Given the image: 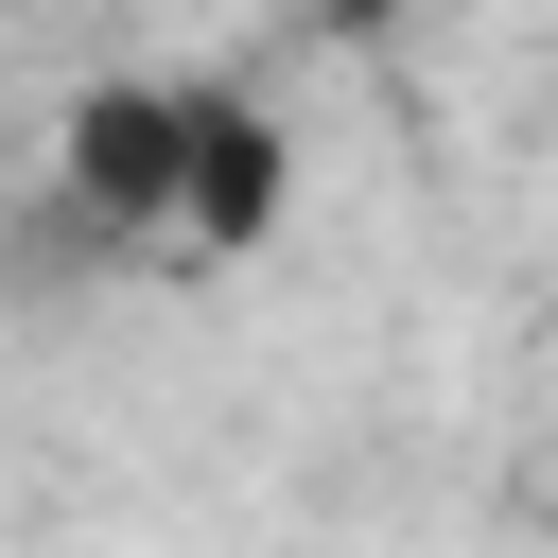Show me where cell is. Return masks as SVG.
Segmentation results:
<instances>
[{
	"instance_id": "obj_1",
	"label": "cell",
	"mask_w": 558,
	"mask_h": 558,
	"mask_svg": "<svg viewBox=\"0 0 558 558\" xmlns=\"http://www.w3.org/2000/svg\"><path fill=\"white\" fill-rule=\"evenodd\" d=\"M52 174H70V209H87L122 262H244V244L296 209L279 122H262L244 87H209V70H105V87H70Z\"/></svg>"
}]
</instances>
